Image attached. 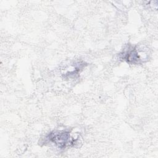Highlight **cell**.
<instances>
[{"mask_svg":"<svg viewBox=\"0 0 158 158\" xmlns=\"http://www.w3.org/2000/svg\"><path fill=\"white\" fill-rule=\"evenodd\" d=\"M119 59L130 64L139 65L148 60V55L138 46L127 44L118 54Z\"/></svg>","mask_w":158,"mask_h":158,"instance_id":"cell-1","label":"cell"},{"mask_svg":"<svg viewBox=\"0 0 158 158\" xmlns=\"http://www.w3.org/2000/svg\"><path fill=\"white\" fill-rule=\"evenodd\" d=\"M46 139L59 149H65L71 146L75 143V139L70 135V132L68 130L53 131L49 133Z\"/></svg>","mask_w":158,"mask_h":158,"instance_id":"cell-2","label":"cell"}]
</instances>
